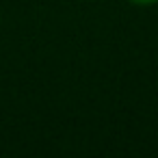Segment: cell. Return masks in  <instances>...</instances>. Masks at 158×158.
I'll list each match as a JSON object with an SVG mask.
<instances>
[{
  "label": "cell",
  "mask_w": 158,
  "mask_h": 158,
  "mask_svg": "<svg viewBox=\"0 0 158 158\" xmlns=\"http://www.w3.org/2000/svg\"><path fill=\"white\" fill-rule=\"evenodd\" d=\"M128 2L134 7H152V5H158V0H128Z\"/></svg>",
  "instance_id": "6da1fadb"
}]
</instances>
